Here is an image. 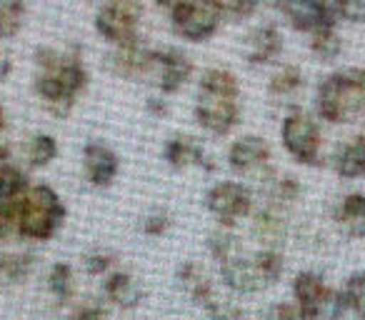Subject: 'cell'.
<instances>
[{"mask_svg":"<svg viewBox=\"0 0 365 320\" xmlns=\"http://www.w3.org/2000/svg\"><path fill=\"white\" fill-rule=\"evenodd\" d=\"M3 205L11 208L18 233L31 240H51L66 218V205L48 185H31L18 200Z\"/></svg>","mask_w":365,"mask_h":320,"instance_id":"1","label":"cell"},{"mask_svg":"<svg viewBox=\"0 0 365 320\" xmlns=\"http://www.w3.org/2000/svg\"><path fill=\"white\" fill-rule=\"evenodd\" d=\"M318 113L330 123H350L365 113V71L345 68L318 88Z\"/></svg>","mask_w":365,"mask_h":320,"instance_id":"2","label":"cell"},{"mask_svg":"<svg viewBox=\"0 0 365 320\" xmlns=\"http://www.w3.org/2000/svg\"><path fill=\"white\" fill-rule=\"evenodd\" d=\"M143 18V6L138 0H108L96 18V28L106 41L115 46L138 43V23Z\"/></svg>","mask_w":365,"mask_h":320,"instance_id":"3","label":"cell"},{"mask_svg":"<svg viewBox=\"0 0 365 320\" xmlns=\"http://www.w3.org/2000/svg\"><path fill=\"white\" fill-rule=\"evenodd\" d=\"M170 18L178 36L193 43L208 41L220 26V13L210 8L205 0H185Z\"/></svg>","mask_w":365,"mask_h":320,"instance_id":"4","label":"cell"},{"mask_svg":"<svg viewBox=\"0 0 365 320\" xmlns=\"http://www.w3.org/2000/svg\"><path fill=\"white\" fill-rule=\"evenodd\" d=\"M205 205L223 225H235L240 218H245L250 213L253 195H250V190L245 185L233 183V180H223V183L213 185L208 190Z\"/></svg>","mask_w":365,"mask_h":320,"instance_id":"5","label":"cell"},{"mask_svg":"<svg viewBox=\"0 0 365 320\" xmlns=\"http://www.w3.org/2000/svg\"><path fill=\"white\" fill-rule=\"evenodd\" d=\"M283 145L298 163H315L320 155V130L308 115L293 113L283 120Z\"/></svg>","mask_w":365,"mask_h":320,"instance_id":"6","label":"cell"},{"mask_svg":"<svg viewBox=\"0 0 365 320\" xmlns=\"http://www.w3.org/2000/svg\"><path fill=\"white\" fill-rule=\"evenodd\" d=\"M195 120L215 135L230 133L240 120V103L230 96H210L200 93L198 105H195Z\"/></svg>","mask_w":365,"mask_h":320,"instance_id":"7","label":"cell"},{"mask_svg":"<svg viewBox=\"0 0 365 320\" xmlns=\"http://www.w3.org/2000/svg\"><path fill=\"white\" fill-rule=\"evenodd\" d=\"M273 3L298 31L315 33L323 28H333V13L325 6V0H273Z\"/></svg>","mask_w":365,"mask_h":320,"instance_id":"8","label":"cell"},{"mask_svg":"<svg viewBox=\"0 0 365 320\" xmlns=\"http://www.w3.org/2000/svg\"><path fill=\"white\" fill-rule=\"evenodd\" d=\"M220 275H223V283L235 293H258V290L268 288V280L260 273L255 255L253 258L233 255L230 260L220 263Z\"/></svg>","mask_w":365,"mask_h":320,"instance_id":"9","label":"cell"},{"mask_svg":"<svg viewBox=\"0 0 365 320\" xmlns=\"http://www.w3.org/2000/svg\"><path fill=\"white\" fill-rule=\"evenodd\" d=\"M108 68L115 76L123 78H140L155 71V51L140 48L138 43L133 46H120L110 58H108Z\"/></svg>","mask_w":365,"mask_h":320,"instance_id":"10","label":"cell"},{"mask_svg":"<svg viewBox=\"0 0 365 320\" xmlns=\"http://www.w3.org/2000/svg\"><path fill=\"white\" fill-rule=\"evenodd\" d=\"M158 88L163 93H175L185 86L193 73V63L178 51H155Z\"/></svg>","mask_w":365,"mask_h":320,"instance_id":"11","label":"cell"},{"mask_svg":"<svg viewBox=\"0 0 365 320\" xmlns=\"http://www.w3.org/2000/svg\"><path fill=\"white\" fill-rule=\"evenodd\" d=\"M83 160H86V175L93 185L98 188H106L115 180L118 175V155L106 148L103 143H88L86 150H83Z\"/></svg>","mask_w":365,"mask_h":320,"instance_id":"12","label":"cell"},{"mask_svg":"<svg viewBox=\"0 0 365 320\" xmlns=\"http://www.w3.org/2000/svg\"><path fill=\"white\" fill-rule=\"evenodd\" d=\"M228 160L235 170H255L260 165H265L270 160V148L263 138L258 135H245L240 140H235L230 145V153H228Z\"/></svg>","mask_w":365,"mask_h":320,"instance_id":"13","label":"cell"},{"mask_svg":"<svg viewBox=\"0 0 365 320\" xmlns=\"http://www.w3.org/2000/svg\"><path fill=\"white\" fill-rule=\"evenodd\" d=\"M248 46H250L248 61L260 66V63H270L280 56V51H283V36H280V31L275 26H263L250 33Z\"/></svg>","mask_w":365,"mask_h":320,"instance_id":"14","label":"cell"},{"mask_svg":"<svg viewBox=\"0 0 365 320\" xmlns=\"http://www.w3.org/2000/svg\"><path fill=\"white\" fill-rule=\"evenodd\" d=\"M165 160L173 168H190V165H203L205 163V150L195 138H173L165 143V150H163Z\"/></svg>","mask_w":365,"mask_h":320,"instance_id":"15","label":"cell"},{"mask_svg":"<svg viewBox=\"0 0 365 320\" xmlns=\"http://www.w3.org/2000/svg\"><path fill=\"white\" fill-rule=\"evenodd\" d=\"M345 310H348L345 295L325 285V290L313 303L300 308V315H303V320H340L345 315Z\"/></svg>","mask_w":365,"mask_h":320,"instance_id":"16","label":"cell"},{"mask_svg":"<svg viewBox=\"0 0 365 320\" xmlns=\"http://www.w3.org/2000/svg\"><path fill=\"white\" fill-rule=\"evenodd\" d=\"M36 91H38V96L46 100L48 110L56 113V115H68L71 108H73V103H76V96H71L53 73H43V76H38Z\"/></svg>","mask_w":365,"mask_h":320,"instance_id":"17","label":"cell"},{"mask_svg":"<svg viewBox=\"0 0 365 320\" xmlns=\"http://www.w3.org/2000/svg\"><path fill=\"white\" fill-rule=\"evenodd\" d=\"M178 280H180V285L188 290V295L198 305L210 308V305L215 303L213 285H210V280L205 278V273L195 263H182L180 270H178Z\"/></svg>","mask_w":365,"mask_h":320,"instance_id":"18","label":"cell"},{"mask_svg":"<svg viewBox=\"0 0 365 320\" xmlns=\"http://www.w3.org/2000/svg\"><path fill=\"white\" fill-rule=\"evenodd\" d=\"M103 290H106L108 300L115 305H120V308H135V305H140L143 300V290L140 285L133 280V275L128 273H113L110 278L103 283Z\"/></svg>","mask_w":365,"mask_h":320,"instance_id":"19","label":"cell"},{"mask_svg":"<svg viewBox=\"0 0 365 320\" xmlns=\"http://www.w3.org/2000/svg\"><path fill=\"white\" fill-rule=\"evenodd\" d=\"M335 168H338V173L348 180L365 175V135L353 138V140L338 153Z\"/></svg>","mask_w":365,"mask_h":320,"instance_id":"20","label":"cell"},{"mask_svg":"<svg viewBox=\"0 0 365 320\" xmlns=\"http://www.w3.org/2000/svg\"><path fill=\"white\" fill-rule=\"evenodd\" d=\"M335 218L348 225V233L353 238H365V195L353 193L348 198H343Z\"/></svg>","mask_w":365,"mask_h":320,"instance_id":"21","label":"cell"},{"mask_svg":"<svg viewBox=\"0 0 365 320\" xmlns=\"http://www.w3.org/2000/svg\"><path fill=\"white\" fill-rule=\"evenodd\" d=\"M200 93L238 98L240 96L238 78L228 71H220V68H210V71H205L203 78H200Z\"/></svg>","mask_w":365,"mask_h":320,"instance_id":"22","label":"cell"},{"mask_svg":"<svg viewBox=\"0 0 365 320\" xmlns=\"http://www.w3.org/2000/svg\"><path fill=\"white\" fill-rule=\"evenodd\" d=\"M33 273V258L31 255H0V288L18 285Z\"/></svg>","mask_w":365,"mask_h":320,"instance_id":"23","label":"cell"},{"mask_svg":"<svg viewBox=\"0 0 365 320\" xmlns=\"http://www.w3.org/2000/svg\"><path fill=\"white\" fill-rule=\"evenodd\" d=\"M253 233H255V238L263 240V243L268 245V250H273V245L283 243V238H285V223L275 213L265 210V213H260L258 218H255Z\"/></svg>","mask_w":365,"mask_h":320,"instance_id":"24","label":"cell"},{"mask_svg":"<svg viewBox=\"0 0 365 320\" xmlns=\"http://www.w3.org/2000/svg\"><path fill=\"white\" fill-rule=\"evenodd\" d=\"M28 190L26 175L16 165H0V203H13Z\"/></svg>","mask_w":365,"mask_h":320,"instance_id":"25","label":"cell"},{"mask_svg":"<svg viewBox=\"0 0 365 320\" xmlns=\"http://www.w3.org/2000/svg\"><path fill=\"white\" fill-rule=\"evenodd\" d=\"M48 288L61 303H68L76 293V278H73V268L68 263H56L48 275Z\"/></svg>","mask_w":365,"mask_h":320,"instance_id":"26","label":"cell"},{"mask_svg":"<svg viewBox=\"0 0 365 320\" xmlns=\"http://www.w3.org/2000/svg\"><path fill=\"white\" fill-rule=\"evenodd\" d=\"M26 0H0V38H13L23 26Z\"/></svg>","mask_w":365,"mask_h":320,"instance_id":"27","label":"cell"},{"mask_svg":"<svg viewBox=\"0 0 365 320\" xmlns=\"http://www.w3.org/2000/svg\"><path fill=\"white\" fill-rule=\"evenodd\" d=\"M325 290V283L318 273H298L293 280V295L298 300V308L310 305Z\"/></svg>","mask_w":365,"mask_h":320,"instance_id":"28","label":"cell"},{"mask_svg":"<svg viewBox=\"0 0 365 320\" xmlns=\"http://www.w3.org/2000/svg\"><path fill=\"white\" fill-rule=\"evenodd\" d=\"M310 51L320 58V61H335V58L343 53V41L333 28H323V31L313 33V41H310Z\"/></svg>","mask_w":365,"mask_h":320,"instance_id":"29","label":"cell"},{"mask_svg":"<svg viewBox=\"0 0 365 320\" xmlns=\"http://www.w3.org/2000/svg\"><path fill=\"white\" fill-rule=\"evenodd\" d=\"M343 295L345 303H348V310H353L360 320H365V270L350 275Z\"/></svg>","mask_w":365,"mask_h":320,"instance_id":"30","label":"cell"},{"mask_svg":"<svg viewBox=\"0 0 365 320\" xmlns=\"http://www.w3.org/2000/svg\"><path fill=\"white\" fill-rule=\"evenodd\" d=\"M58 155V145L51 135H36L28 145V163L33 168H43Z\"/></svg>","mask_w":365,"mask_h":320,"instance_id":"31","label":"cell"},{"mask_svg":"<svg viewBox=\"0 0 365 320\" xmlns=\"http://www.w3.org/2000/svg\"><path fill=\"white\" fill-rule=\"evenodd\" d=\"M303 83V73L295 66H283L273 78H270V93L273 96H290L293 91H298Z\"/></svg>","mask_w":365,"mask_h":320,"instance_id":"32","label":"cell"},{"mask_svg":"<svg viewBox=\"0 0 365 320\" xmlns=\"http://www.w3.org/2000/svg\"><path fill=\"white\" fill-rule=\"evenodd\" d=\"M255 263H258L263 278L268 280V285H273L285 270L283 255H280L278 250H260V253H255Z\"/></svg>","mask_w":365,"mask_h":320,"instance_id":"33","label":"cell"},{"mask_svg":"<svg viewBox=\"0 0 365 320\" xmlns=\"http://www.w3.org/2000/svg\"><path fill=\"white\" fill-rule=\"evenodd\" d=\"M208 250L213 253L215 260L225 263V260H230L233 255H238L235 253V250H238V243H235V238L230 233H213L208 240Z\"/></svg>","mask_w":365,"mask_h":320,"instance_id":"34","label":"cell"},{"mask_svg":"<svg viewBox=\"0 0 365 320\" xmlns=\"http://www.w3.org/2000/svg\"><path fill=\"white\" fill-rule=\"evenodd\" d=\"M335 11L340 18L350 23H363L365 21V0H335Z\"/></svg>","mask_w":365,"mask_h":320,"instance_id":"35","label":"cell"},{"mask_svg":"<svg viewBox=\"0 0 365 320\" xmlns=\"http://www.w3.org/2000/svg\"><path fill=\"white\" fill-rule=\"evenodd\" d=\"M205 310H208L210 320H243V310L233 303H220V300H215V303Z\"/></svg>","mask_w":365,"mask_h":320,"instance_id":"36","label":"cell"},{"mask_svg":"<svg viewBox=\"0 0 365 320\" xmlns=\"http://www.w3.org/2000/svg\"><path fill=\"white\" fill-rule=\"evenodd\" d=\"M168 228H170V220H168V215H163V213H153L143 220V233L153 235V238H155V235H163Z\"/></svg>","mask_w":365,"mask_h":320,"instance_id":"37","label":"cell"},{"mask_svg":"<svg viewBox=\"0 0 365 320\" xmlns=\"http://www.w3.org/2000/svg\"><path fill=\"white\" fill-rule=\"evenodd\" d=\"M265 320H303V315H300L298 305L280 303V305H273V308H270V313L265 315Z\"/></svg>","mask_w":365,"mask_h":320,"instance_id":"38","label":"cell"},{"mask_svg":"<svg viewBox=\"0 0 365 320\" xmlns=\"http://www.w3.org/2000/svg\"><path fill=\"white\" fill-rule=\"evenodd\" d=\"M110 263H113L110 255H103V253L88 255V258H86V270L91 275H103L108 268H110Z\"/></svg>","mask_w":365,"mask_h":320,"instance_id":"39","label":"cell"},{"mask_svg":"<svg viewBox=\"0 0 365 320\" xmlns=\"http://www.w3.org/2000/svg\"><path fill=\"white\" fill-rule=\"evenodd\" d=\"M68 320H108V313L98 305H86V308H78Z\"/></svg>","mask_w":365,"mask_h":320,"instance_id":"40","label":"cell"},{"mask_svg":"<svg viewBox=\"0 0 365 320\" xmlns=\"http://www.w3.org/2000/svg\"><path fill=\"white\" fill-rule=\"evenodd\" d=\"M11 228H16V223H13V213L8 205L0 203V238H6L8 233H11Z\"/></svg>","mask_w":365,"mask_h":320,"instance_id":"41","label":"cell"},{"mask_svg":"<svg viewBox=\"0 0 365 320\" xmlns=\"http://www.w3.org/2000/svg\"><path fill=\"white\" fill-rule=\"evenodd\" d=\"M210 8H215V11L223 16V13H233L235 16V11H238V0H205Z\"/></svg>","mask_w":365,"mask_h":320,"instance_id":"42","label":"cell"},{"mask_svg":"<svg viewBox=\"0 0 365 320\" xmlns=\"http://www.w3.org/2000/svg\"><path fill=\"white\" fill-rule=\"evenodd\" d=\"M258 6H260V0H238V11H235V16H240V18L253 16V13L258 11Z\"/></svg>","mask_w":365,"mask_h":320,"instance_id":"43","label":"cell"},{"mask_svg":"<svg viewBox=\"0 0 365 320\" xmlns=\"http://www.w3.org/2000/svg\"><path fill=\"white\" fill-rule=\"evenodd\" d=\"M155 3H158V8H160V11H165V13H170V16H173V13H175L178 8L185 3V0H155Z\"/></svg>","mask_w":365,"mask_h":320,"instance_id":"44","label":"cell"},{"mask_svg":"<svg viewBox=\"0 0 365 320\" xmlns=\"http://www.w3.org/2000/svg\"><path fill=\"white\" fill-rule=\"evenodd\" d=\"M148 110H153V113H158V115H163V113H165L168 108H165V103H160V100H155V98H150V100H148Z\"/></svg>","mask_w":365,"mask_h":320,"instance_id":"45","label":"cell"},{"mask_svg":"<svg viewBox=\"0 0 365 320\" xmlns=\"http://www.w3.org/2000/svg\"><path fill=\"white\" fill-rule=\"evenodd\" d=\"M8 73H11V63L3 61V58H0V81H6Z\"/></svg>","mask_w":365,"mask_h":320,"instance_id":"46","label":"cell"},{"mask_svg":"<svg viewBox=\"0 0 365 320\" xmlns=\"http://www.w3.org/2000/svg\"><path fill=\"white\" fill-rule=\"evenodd\" d=\"M3 160H8V148L0 145V165H3Z\"/></svg>","mask_w":365,"mask_h":320,"instance_id":"47","label":"cell"},{"mask_svg":"<svg viewBox=\"0 0 365 320\" xmlns=\"http://www.w3.org/2000/svg\"><path fill=\"white\" fill-rule=\"evenodd\" d=\"M3 128H6V113H3V108H0V133H3Z\"/></svg>","mask_w":365,"mask_h":320,"instance_id":"48","label":"cell"}]
</instances>
